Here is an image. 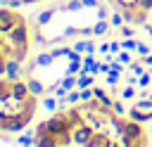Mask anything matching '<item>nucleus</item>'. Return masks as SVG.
<instances>
[{
  "label": "nucleus",
  "instance_id": "obj_11",
  "mask_svg": "<svg viewBox=\"0 0 152 147\" xmlns=\"http://www.w3.org/2000/svg\"><path fill=\"white\" fill-rule=\"evenodd\" d=\"M86 85H90V78H88V76H81V78H76V88H86Z\"/></svg>",
  "mask_w": 152,
  "mask_h": 147
},
{
  "label": "nucleus",
  "instance_id": "obj_15",
  "mask_svg": "<svg viewBox=\"0 0 152 147\" xmlns=\"http://www.w3.org/2000/svg\"><path fill=\"white\" fill-rule=\"evenodd\" d=\"M114 111H116V114H124V104H121V102H114Z\"/></svg>",
  "mask_w": 152,
  "mask_h": 147
},
{
  "label": "nucleus",
  "instance_id": "obj_1",
  "mask_svg": "<svg viewBox=\"0 0 152 147\" xmlns=\"http://www.w3.org/2000/svg\"><path fill=\"white\" fill-rule=\"evenodd\" d=\"M78 109L90 128V138L83 147H147V130L97 97L78 102Z\"/></svg>",
  "mask_w": 152,
  "mask_h": 147
},
{
  "label": "nucleus",
  "instance_id": "obj_5",
  "mask_svg": "<svg viewBox=\"0 0 152 147\" xmlns=\"http://www.w3.org/2000/svg\"><path fill=\"white\" fill-rule=\"evenodd\" d=\"M121 17L126 24L140 26L150 19L152 14V0H107Z\"/></svg>",
  "mask_w": 152,
  "mask_h": 147
},
{
  "label": "nucleus",
  "instance_id": "obj_3",
  "mask_svg": "<svg viewBox=\"0 0 152 147\" xmlns=\"http://www.w3.org/2000/svg\"><path fill=\"white\" fill-rule=\"evenodd\" d=\"M31 52V28L14 7H0V76L24 64Z\"/></svg>",
  "mask_w": 152,
  "mask_h": 147
},
{
  "label": "nucleus",
  "instance_id": "obj_17",
  "mask_svg": "<svg viewBox=\"0 0 152 147\" xmlns=\"http://www.w3.org/2000/svg\"><path fill=\"white\" fill-rule=\"evenodd\" d=\"M69 147H71V145H69Z\"/></svg>",
  "mask_w": 152,
  "mask_h": 147
},
{
  "label": "nucleus",
  "instance_id": "obj_9",
  "mask_svg": "<svg viewBox=\"0 0 152 147\" xmlns=\"http://www.w3.org/2000/svg\"><path fill=\"white\" fill-rule=\"evenodd\" d=\"M74 50H76V52H78V50H86V52H93V50H95V45H93L90 40H86V43H76V47H74Z\"/></svg>",
  "mask_w": 152,
  "mask_h": 147
},
{
  "label": "nucleus",
  "instance_id": "obj_16",
  "mask_svg": "<svg viewBox=\"0 0 152 147\" xmlns=\"http://www.w3.org/2000/svg\"><path fill=\"white\" fill-rule=\"evenodd\" d=\"M150 100H152V95H150Z\"/></svg>",
  "mask_w": 152,
  "mask_h": 147
},
{
  "label": "nucleus",
  "instance_id": "obj_7",
  "mask_svg": "<svg viewBox=\"0 0 152 147\" xmlns=\"http://www.w3.org/2000/svg\"><path fill=\"white\" fill-rule=\"evenodd\" d=\"M26 83H28V88H31V92H33V95H38V97H40V95L45 92V85H43V81H40V78H28Z\"/></svg>",
  "mask_w": 152,
  "mask_h": 147
},
{
  "label": "nucleus",
  "instance_id": "obj_4",
  "mask_svg": "<svg viewBox=\"0 0 152 147\" xmlns=\"http://www.w3.org/2000/svg\"><path fill=\"white\" fill-rule=\"evenodd\" d=\"M83 126V114L76 107L57 109L52 116L33 128V147H69L74 145V130Z\"/></svg>",
  "mask_w": 152,
  "mask_h": 147
},
{
  "label": "nucleus",
  "instance_id": "obj_10",
  "mask_svg": "<svg viewBox=\"0 0 152 147\" xmlns=\"http://www.w3.org/2000/svg\"><path fill=\"white\" fill-rule=\"evenodd\" d=\"M66 102H69V104H78V102H81V95H78V92H69V95H66Z\"/></svg>",
  "mask_w": 152,
  "mask_h": 147
},
{
  "label": "nucleus",
  "instance_id": "obj_12",
  "mask_svg": "<svg viewBox=\"0 0 152 147\" xmlns=\"http://www.w3.org/2000/svg\"><path fill=\"white\" fill-rule=\"evenodd\" d=\"M43 104H45V109H50V111H52V109H55V104H57V102H55V100H52V97H48V100H45V102H43Z\"/></svg>",
  "mask_w": 152,
  "mask_h": 147
},
{
  "label": "nucleus",
  "instance_id": "obj_6",
  "mask_svg": "<svg viewBox=\"0 0 152 147\" xmlns=\"http://www.w3.org/2000/svg\"><path fill=\"white\" fill-rule=\"evenodd\" d=\"M128 116H131L133 121H138V123H147V121H152V100H142V102L133 104V109H131Z\"/></svg>",
  "mask_w": 152,
  "mask_h": 147
},
{
  "label": "nucleus",
  "instance_id": "obj_2",
  "mask_svg": "<svg viewBox=\"0 0 152 147\" xmlns=\"http://www.w3.org/2000/svg\"><path fill=\"white\" fill-rule=\"evenodd\" d=\"M38 111V95L21 78L0 76V133H19L31 126Z\"/></svg>",
  "mask_w": 152,
  "mask_h": 147
},
{
  "label": "nucleus",
  "instance_id": "obj_13",
  "mask_svg": "<svg viewBox=\"0 0 152 147\" xmlns=\"http://www.w3.org/2000/svg\"><path fill=\"white\" fill-rule=\"evenodd\" d=\"M121 45H124L126 50H131V47H138V43H135V40H124Z\"/></svg>",
  "mask_w": 152,
  "mask_h": 147
},
{
  "label": "nucleus",
  "instance_id": "obj_8",
  "mask_svg": "<svg viewBox=\"0 0 152 147\" xmlns=\"http://www.w3.org/2000/svg\"><path fill=\"white\" fill-rule=\"evenodd\" d=\"M93 92H95V97L100 100V102H104V104H109V107H114V102L109 100V95L102 90V88H93Z\"/></svg>",
  "mask_w": 152,
  "mask_h": 147
},
{
  "label": "nucleus",
  "instance_id": "obj_14",
  "mask_svg": "<svg viewBox=\"0 0 152 147\" xmlns=\"http://www.w3.org/2000/svg\"><path fill=\"white\" fill-rule=\"evenodd\" d=\"M133 95H135V90H133V88H126V90H124V97H126V100H128V97H133Z\"/></svg>",
  "mask_w": 152,
  "mask_h": 147
}]
</instances>
